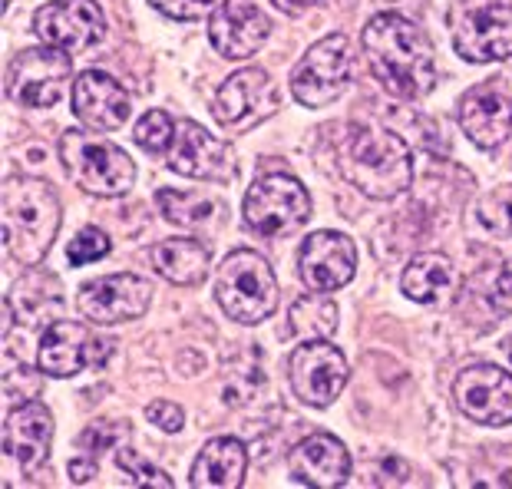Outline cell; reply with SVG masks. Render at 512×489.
Returning <instances> with one entry per match:
<instances>
[{"mask_svg": "<svg viewBox=\"0 0 512 489\" xmlns=\"http://www.w3.org/2000/svg\"><path fill=\"white\" fill-rule=\"evenodd\" d=\"M169 169L185 179L228 182L235 176V159L219 136L205 133L199 123L185 119L176 126V143L169 149Z\"/></svg>", "mask_w": 512, "mask_h": 489, "instance_id": "cell-16", "label": "cell"}, {"mask_svg": "<svg viewBox=\"0 0 512 489\" xmlns=\"http://www.w3.org/2000/svg\"><path fill=\"white\" fill-rule=\"evenodd\" d=\"M215 301L238 324H261L278 308V278L271 265L252 248L225 255L215 278Z\"/></svg>", "mask_w": 512, "mask_h": 489, "instance_id": "cell-5", "label": "cell"}, {"mask_svg": "<svg viewBox=\"0 0 512 489\" xmlns=\"http://www.w3.org/2000/svg\"><path fill=\"white\" fill-rule=\"evenodd\" d=\"M37 37L63 53H83L106 34V17L93 0H50L34 17Z\"/></svg>", "mask_w": 512, "mask_h": 489, "instance_id": "cell-15", "label": "cell"}, {"mask_svg": "<svg viewBox=\"0 0 512 489\" xmlns=\"http://www.w3.org/2000/svg\"><path fill=\"white\" fill-rule=\"evenodd\" d=\"M351 367L341 347L331 341H304L288 357V380L301 404L331 407L344 394Z\"/></svg>", "mask_w": 512, "mask_h": 489, "instance_id": "cell-10", "label": "cell"}, {"mask_svg": "<svg viewBox=\"0 0 512 489\" xmlns=\"http://www.w3.org/2000/svg\"><path fill=\"white\" fill-rule=\"evenodd\" d=\"M364 57L374 80L400 100H420L437 86L430 37L400 14H377L364 27Z\"/></svg>", "mask_w": 512, "mask_h": 489, "instance_id": "cell-1", "label": "cell"}, {"mask_svg": "<svg viewBox=\"0 0 512 489\" xmlns=\"http://www.w3.org/2000/svg\"><path fill=\"white\" fill-rule=\"evenodd\" d=\"M489 304H493L499 314L512 311V262L503 271H499L496 281L489 285Z\"/></svg>", "mask_w": 512, "mask_h": 489, "instance_id": "cell-35", "label": "cell"}, {"mask_svg": "<svg viewBox=\"0 0 512 489\" xmlns=\"http://www.w3.org/2000/svg\"><path fill=\"white\" fill-rule=\"evenodd\" d=\"M479 219H483L486 228H493L496 235L512 238V192H496V195H489V199H483Z\"/></svg>", "mask_w": 512, "mask_h": 489, "instance_id": "cell-32", "label": "cell"}, {"mask_svg": "<svg viewBox=\"0 0 512 489\" xmlns=\"http://www.w3.org/2000/svg\"><path fill=\"white\" fill-rule=\"evenodd\" d=\"M271 24L252 0H222L209 17L212 47L228 60H248L268 40Z\"/></svg>", "mask_w": 512, "mask_h": 489, "instance_id": "cell-19", "label": "cell"}, {"mask_svg": "<svg viewBox=\"0 0 512 489\" xmlns=\"http://www.w3.org/2000/svg\"><path fill=\"white\" fill-rule=\"evenodd\" d=\"M248 470V453L242 440L235 437H215L195 456L189 486L195 489H235L242 486Z\"/></svg>", "mask_w": 512, "mask_h": 489, "instance_id": "cell-23", "label": "cell"}, {"mask_svg": "<svg viewBox=\"0 0 512 489\" xmlns=\"http://www.w3.org/2000/svg\"><path fill=\"white\" fill-rule=\"evenodd\" d=\"M288 324H291L294 338H301V341H328L337 331V301L328 295V291L301 295L291 304Z\"/></svg>", "mask_w": 512, "mask_h": 489, "instance_id": "cell-26", "label": "cell"}, {"mask_svg": "<svg viewBox=\"0 0 512 489\" xmlns=\"http://www.w3.org/2000/svg\"><path fill=\"white\" fill-rule=\"evenodd\" d=\"M453 400L463 417L479 427H509L512 423V374L496 364H473L460 371Z\"/></svg>", "mask_w": 512, "mask_h": 489, "instance_id": "cell-14", "label": "cell"}, {"mask_svg": "<svg viewBox=\"0 0 512 489\" xmlns=\"http://www.w3.org/2000/svg\"><path fill=\"white\" fill-rule=\"evenodd\" d=\"M159 212L166 215L172 225H202L215 215V202L205 199L202 192H185V189H159L156 192Z\"/></svg>", "mask_w": 512, "mask_h": 489, "instance_id": "cell-27", "label": "cell"}, {"mask_svg": "<svg viewBox=\"0 0 512 489\" xmlns=\"http://www.w3.org/2000/svg\"><path fill=\"white\" fill-rule=\"evenodd\" d=\"M60 199L43 179L10 176L4 182V245L24 268H40L60 232Z\"/></svg>", "mask_w": 512, "mask_h": 489, "instance_id": "cell-2", "label": "cell"}, {"mask_svg": "<svg viewBox=\"0 0 512 489\" xmlns=\"http://www.w3.org/2000/svg\"><path fill=\"white\" fill-rule=\"evenodd\" d=\"M321 0H275V7L278 10H285L288 17H301V14H308L311 7H318Z\"/></svg>", "mask_w": 512, "mask_h": 489, "instance_id": "cell-37", "label": "cell"}, {"mask_svg": "<svg viewBox=\"0 0 512 489\" xmlns=\"http://www.w3.org/2000/svg\"><path fill=\"white\" fill-rule=\"evenodd\" d=\"M129 437V427L119 420H103V423H93L90 430L80 433V456H90L96 460L103 450H113L119 440Z\"/></svg>", "mask_w": 512, "mask_h": 489, "instance_id": "cell-30", "label": "cell"}, {"mask_svg": "<svg viewBox=\"0 0 512 489\" xmlns=\"http://www.w3.org/2000/svg\"><path fill=\"white\" fill-rule=\"evenodd\" d=\"M73 76V60L70 53L57 47H30L20 50L10 60L7 70V96L10 103L27 106V110H50L67 90Z\"/></svg>", "mask_w": 512, "mask_h": 489, "instance_id": "cell-8", "label": "cell"}, {"mask_svg": "<svg viewBox=\"0 0 512 489\" xmlns=\"http://www.w3.org/2000/svg\"><path fill=\"white\" fill-rule=\"evenodd\" d=\"M460 129L476 149H499L512 133L509 96L496 90V86H476V90H470L460 100Z\"/></svg>", "mask_w": 512, "mask_h": 489, "instance_id": "cell-21", "label": "cell"}, {"mask_svg": "<svg viewBox=\"0 0 512 489\" xmlns=\"http://www.w3.org/2000/svg\"><path fill=\"white\" fill-rule=\"evenodd\" d=\"M311 219V195L288 172H268L245 195V222L258 235L278 238Z\"/></svg>", "mask_w": 512, "mask_h": 489, "instance_id": "cell-7", "label": "cell"}, {"mask_svg": "<svg viewBox=\"0 0 512 489\" xmlns=\"http://www.w3.org/2000/svg\"><path fill=\"white\" fill-rule=\"evenodd\" d=\"M73 113L96 133H113V129L126 126L133 103H129L123 83L113 80L110 73L86 70L73 80Z\"/></svg>", "mask_w": 512, "mask_h": 489, "instance_id": "cell-18", "label": "cell"}, {"mask_svg": "<svg viewBox=\"0 0 512 489\" xmlns=\"http://www.w3.org/2000/svg\"><path fill=\"white\" fill-rule=\"evenodd\" d=\"M146 417H149V423H156L162 433H179L185 423L182 407L172 404V400H156V404H149Z\"/></svg>", "mask_w": 512, "mask_h": 489, "instance_id": "cell-34", "label": "cell"}, {"mask_svg": "<svg viewBox=\"0 0 512 489\" xmlns=\"http://www.w3.org/2000/svg\"><path fill=\"white\" fill-rule=\"evenodd\" d=\"M53 443V414L40 400L14 407L4 420V453L24 470H37L47 463Z\"/></svg>", "mask_w": 512, "mask_h": 489, "instance_id": "cell-22", "label": "cell"}, {"mask_svg": "<svg viewBox=\"0 0 512 489\" xmlns=\"http://www.w3.org/2000/svg\"><path fill=\"white\" fill-rule=\"evenodd\" d=\"M456 53L470 63H496L512 57V4L479 0L456 20Z\"/></svg>", "mask_w": 512, "mask_h": 489, "instance_id": "cell-12", "label": "cell"}, {"mask_svg": "<svg viewBox=\"0 0 512 489\" xmlns=\"http://www.w3.org/2000/svg\"><path fill=\"white\" fill-rule=\"evenodd\" d=\"M113 341L100 338L80 321H57L43 331L40 351H37V367L47 377H73L83 367H100L110 361Z\"/></svg>", "mask_w": 512, "mask_h": 489, "instance_id": "cell-11", "label": "cell"}, {"mask_svg": "<svg viewBox=\"0 0 512 489\" xmlns=\"http://www.w3.org/2000/svg\"><path fill=\"white\" fill-rule=\"evenodd\" d=\"M149 4L172 20H199L209 14L219 0H149Z\"/></svg>", "mask_w": 512, "mask_h": 489, "instance_id": "cell-33", "label": "cell"}, {"mask_svg": "<svg viewBox=\"0 0 512 489\" xmlns=\"http://www.w3.org/2000/svg\"><path fill=\"white\" fill-rule=\"evenodd\" d=\"M298 271L311 291L344 288L357 271V245L344 232H314L301 245Z\"/></svg>", "mask_w": 512, "mask_h": 489, "instance_id": "cell-17", "label": "cell"}, {"mask_svg": "<svg viewBox=\"0 0 512 489\" xmlns=\"http://www.w3.org/2000/svg\"><path fill=\"white\" fill-rule=\"evenodd\" d=\"M116 463H119V470L126 473L129 486H159V489L172 486V476L166 470H159V466H152L149 460H143L136 450H119Z\"/></svg>", "mask_w": 512, "mask_h": 489, "instance_id": "cell-29", "label": "cell"}, {"mask_svg": "<svg viewBox=\"0 0 512 489\" xmlns=\"http://www.w3.org/2000/svg\"><path fill=\"white\" fill-rule=\"evenodd\" d=\"M288 473L301 486L337 489L351 476V453L331 433H311L288 453Z\"/></svg>", "mask_w": 512, "mask_h": 489, "instance_id": "cell-20", "label": "cell"}, {"mask_svg": "<svg viewBox=\"0 0 512 489\" xmlns=\"http://www.w3.org/2000/svg\"><path fill=\"white\" fill-rule=\"evenodd\" d=\"M60 162L76 186L90 195H100V199L126 195L136 182V162L126 156V149L96 133H86V129L63 133Z\"/></svg>", "mask_w": 512, "mask_h": 489, "instance_id": "cell-4", "label": "cell"}, {"mask_svg": "<svg viewBox=\"0 0 512 489\" xmlns=\"http://www.w3.org/2000/svg\"><path fill=\"white\" fill-rule=\"evenodd\" d=\"M152 304V285L139 275H106L86 281L76 295V308L90 324L110 328V324L143 318Z\"/></svg>", "mask_w": 512, "mask_h": 489, "instance_id": "cell-13", "label": "cell"}, {"mask_svg": "<svg viewBox=\"0 0 512 489\" xmlns=\"http://www.w3.org/2000/svg\"><path fill=\"white\" fill-rule=\"evenodd\" d=\"M400 288H403V295H407L410 301H417V304L440 301L446 291L453 288V262L446 255L423 252L403 268Z\"/></svg>", "mask_w": 512, "mask_h": 489, "instance_id": "cell-25", "label": "cell"}, {"mask_svg": "<svg viewBox=\"0 0 512 489\" xmlns=\"http://www.w3.org/2000/svg\"><path fill=\"white\" fill-rule=\"evenodd\" d=\"M110 248L113 245H110V238H106V232H100V228H83V232L70 242L67 255L73 265H93L110 255Z\"/></svg>", "mask_w": 512, "mask_h": 489, "instance_id": "cell-31", "label": "cell"}, {"mask_svg": "<svg viewBox=\"0 0 512 489\" xmlns=\"http://www.w3.org/2000/svg\"><path fill=\"white\" fill-rule=\"evenodd\" d=\"M354 70V50L344 34H328L298 60L291 70V93L308 110H321L341 100Z\"/></svg>", "mask_w": 512, "mask_h": 489, "instance_id": "cell-6", "label": "cell"}, {"mask_svg": "<svg viewBox=\"0 0 512 489\" xmlns=\"http://www.w3.org/2000/svg\"><path fill=\"white\" fill-rule=\"evenodd\" d=\"M136 146L152 152V156H162V152H169L172 143H176V123L169 119V113L162 110H149L143 119L136 123Z\"/></svg>", "mask_w": 512, "mask_h": 489, "instance_id": "cell-28", "label": "cell"}, {"mask_svg": "<svg viewBox=\"0 0 512 489\" xmlns=\"http://www.w3.org/2000/svg\"><path fill=\"white\" fill-rule=\"evenodd\" d=\"M506 354H509V361H512V338L506 341Z\"/></svg>", "mask_w": 512, "mask_h": 489, "instance_id": "cell-38", "label": "cell"}, {"mask_svg": "<svg viewBox=\"0 0 512 489\" xmlns=\"http://www.w3.org/2000/svg\"><path fill=\"white\" fill-rule=\"evenodd\" d=\"M278 106L281 90L268 76V70L245 67L219 86V93L212 100V116L228 133H248V129H255L258 123L275 116Z\"/></svg>", "mask_w": 512, "mask_h": 489, "instance_id": "cell-9", "label": "cell"}, {"mask_svg": "<svg viewBox=\"0 0 512 489\" xmlns=\"http://www.w3.org/2000/svg\"><path fill=\"white\" fill-rule=\"evenodd\" d=\"M96 476V460H90V456H76V460H70V480L73 483H90Z\"/></svg>", "mask_w": 512, "mask_h": 489, "instance_id": "cell-36", "label": "cell"}, {"mask_svg": "<svg viewBox=\"0 0 512 489\" xmlns=\"http://www.w3.org/2000/svg\"><path fill=\"white\" fill-rule=\"evenodd\" d=\"M341 172L367 199L387 202L407 192L413 182V159L400 136L374 126H351L341 143Z\"/></svg>", "mask_w": 512, "mask_h": 489, "instance_id": "cell-3", "label": "cell"}, {"mask_svg": "<svg viewBox=\"0 0 512 489\" xmlns=\"http://www.w3.org/2000/svg\"><path fill=\"white\" fill-rule=\"evenodd\" d=\"M149 258H152L156 275L166 278L169 285L192 288V285H202L205 275H209L212 252L199 238H166V242H159L152 248Z\"/></svg>", "mask_w": 512, "mask_h": 489, "instance_id": "cell-24", "label": "cell"}]
</instances>
